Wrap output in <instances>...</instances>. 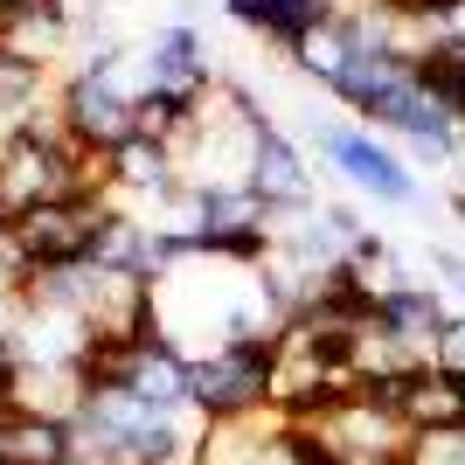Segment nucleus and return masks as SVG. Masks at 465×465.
<instances>
[{
	"label": "nucleus",
	"instance_id": "1",
	"mask_svg": "<svg viewBox=\"0 0 465 465\" xmlns=\"http://www.w3.org/2000/svg\"><path fill=\"white\" fill-rule=\"evenodd\" d=\"M272 133H278V125L257 112L236 84H209V91L194 97L188 133L167 146V153H174V181H181V188H194V194L251 188L257 153H264V139H272Z\"/></svg>",
	"mask_w": 465,
	"mask_h": 465
},
{
	"label": "nucleus",
	"instance_id": "2",
	"mask_svg": "<svg viewBox=\"0 0 465 465\" xmlns=\"http://www.w3.org/2000/svg\"><path fill=\"white\" fill-rule=\"evenodd\" d=\"M264 382H272V341H243V348L188 361V396L202 417H251V410H264Z\"/></svg>",
	"mask_w": 465,
	"mask_h": 465
},
{
	"label": "nucleus",
	"instance_id": "3",
	"mask_svg": "<svg viewBox=\"0 0 465 465\" xmlns=\"http://www.w3.org/2000/svg\"><path fill=\"white\" fill-rule=\"evenodd\" d=\"M312 139H320V153H327L333 174L348 181V188H361L369 202H389V209L417 202V174L389 153L382 139L354 133V125H341V118H320V125H312Z\"/></svg>",
	"mask_w": 465,
	"mask_h": 465
},
{
	"label": "nucleus",
	"instance_id": "4",
	"mask_svg": "<svg viewBox=\"0 0 465 465\" xmlns=\"http://www.w3.org/2000/svg\"><path fill=\"white\" fill-rule=\"evenodd\" d=\"M63 42H70V15H63V0H21L0 15V56L7 63H28V70H56Z\"/></svg>",
	"mask_w": 465,
	"mask_h": 465
},
{
	"label": "nucleus",
	"instance_id": "5",
	"mask_svg": "<svg viewBox=\"0 0 465 465\" xmlns=\"http://www.w3.org/2000/svg\"><path fill=\"white\" fill-rule=\"evenodd\" d=\"M251 194L278 215H299V209H320V188H312V160L299 153V139L272 133L264 153H257V174H251Z\"/></svg>",
	"mask_w": 465,
	"mask_h": 465
},
{
	"label": "nucleus",
	"instance_id": "6",
	"mask_svg": "<svg viewBox=\"0 0 465 465\" xmlns=\"http://www.w3.org/2000/svg\"><path fill=\"white\" fill-rule=\"evenodd\" d=\"M375 396H382L410 430H451V424H465V382H451V375H438V369H417L410 382L375 389Z\"/></svg>",
	"mask_w": 465,
	"mask_h": 465
},
{
	"label": "nucleus",
	"instance_id": "7",
	"mask_svg": "<svg viewBox=\"0 0 465 465\" xmlns=\"http://www.w3.org/2000/svg\"><path fill=\"white\" fill-rule=\"evenodd\" d=\"M77 459V424L35 417V410H7L0 424V465H70Z\"/></svg>",
	"mask_w": 465,
	"mask_h": 465
},
{
	"label": "nucleus",
	"instance_id": "8",
	"mask_svg": "<svg viewBox=\"0 0 465 465\" xmlns=\"http://www.w3.org/2000/svg\"><path fill=\"white\" fill-rule=\"evenodd\" d=\"M223 15H230L236 28H251L257 42H272V49L292 56V42L327 15V0H223Z\"/></svg>",
	"mask_w": 465,
	"mask_h": 465
},
{
	"label": "nucleus",
	"instance_id": "9",
	"mask_svg": "<svg viewBox=\"0 0 465 465\" xmlns=\"http://www.w3.org/2000/svg\"><path fill=\"white\" fill-rule=\"evenodd\" d=\"M375 320H382V327L396 333L403 348H417V354L430 361V341H438V327L451 320V306H445L430 285H396L382 306H375Z\"/></svg>",
	"mask_w": 465,
	"mask_h": 465
},
{
	"label": "nucleus",
	"instance_id": "10",
	"mask_svg": "<svg viewBox=\"0 0 465 465\" xmlns=\"http://www.w3.org/2000/svg\"><path fill=\"white\" fill-rule=\"evenodd\" d=\"M146 84H160V91H188V97H202L209 91V63H202V35H194L188 21L181 28H167V35L146 49Z\"/></svg>",
	"mask_w": 465,
	"mask_h": 465
},
{
	"label": "nucleus",
	"instance_id": "11",
	"mask_svg": "<svg viewBox=\"0 0 465 465\" xmlns=\"http://www.w3.org/2000/svg\"><path fill=\"white\" fill-rule=\"evenodd\" d=\"M348 56H354V21H341V15H320L306 28V35L292 42V63L306 70L312 84H341V70H348Z\"/></svg>",
	"mask_w": 465,
	"mask_h": 465
},
{
	"label": "nucleus",
	"instance_id": "12",
	"mask_svg": "<svg viewBox=\"0 0 465 465\" xmlns=\"http://www.w3.org/2000/svg\"><path fill=\"white\" fill-rule=\"evenodd\" d=\"M417 84L430 91V104H445V112L465 125V35H445V42H438V49L417 63Z\"/></svg>",
	"mask_w": 465,
	"mask_h": 465
},
{
	"label": "nucleus",
	"instance_id": "13",
	"mask_svg": "<svg viewBox=\"0 0 465 465\" xmlns=\"http://www.w3.org/2000/svg\"><path fill=\"white\" fill-rule=\"evenodd\" d=\"M403 465H465V424H451V430H410Z\"/></svg>",
	"mask_w": 465,
	"mask_h": 465
},
{
	"label": "nucleus",
	"instance_id": "14",
	"mask_svg": "<svg viewBox=\"0 0 465 465\" xmlns=\"http://www.w3.org/2000/svg\"><path fill=\"white\" fill-rule=\"evenodd\" d=\"M430 369L451 375V382H465V312H451L445 327H438V341H430Z\"/></svg>",
	"mask_w": 465,
	"mask_h": 465
},
{
	"label": "nucleus",
	"instance_id": "15",
	"mask_svg": "<svg viewBox=\"0 0 465 465\" xmlns=\"http://www.w3.org/2000/svg\"><path fill=\"white\" fill-rule=\"evenodd\" d=\"M430 264H438V285L459 292V312H465V257H459V251H438Z\"/></svg>",
	"mask_w": 465,
	"mask_h": 465
},
{
	"label": "nucleus",
	"instance_id": "16",
	"mask_svg": "<svg viewBox=\"0 0 465 465\" xmlns=\"http://www.w3.org/2000/svg\"><path fill=\"white\" fill-rule=\"evenodd\" d=\"M15 382H21V354H15V341L0 333V403H15Z\"/></svg>",
	"mask_w": 465,
	"mask_h": 465
},
{
	"label": "nucleus",
	"instance_id": "17",
	"mask_svg": "<svg viewBox=\"0 0 465 465\" xmlns=\"http://www.w3.org/2000/svg\"><path fill=\"white\" fill-rule=\"evenodd\" d=\"M451 215H459V223H465V181H459V188H451Z\"/></svg>",
	"mask_w": 465,
	"mask_h": 465
},
{
	"label": "nucleus",
	"instance_id": "18",
	"mask_svg": "<svg viewBox=\"0 0 465 465\" xmlns=\"http://www.w3.org/2000/svg\"><path fill=\"white\" fill-rule=\"evenodd\" d=\"M7 230H15V209H7V202H0V236H7Z\"/></svg>",
	"mask_w": 465,
	"mask_h": 465
},
{
	"label": "nucleus",
	"instance_id": "19",
	"mask_svg": "<svg viewBox=\"0 0 465 465\" xmlns=\"http://www.w3.org/2000/svg\"><path fill=\"white\" fill-rule=\"evenodd\" d=\"M70 465H91V459H70Z\"/></svg>",
	"mask_w": 465,
	"mask_h": 465
}]
</instances>
